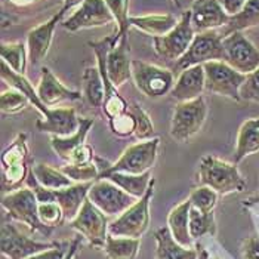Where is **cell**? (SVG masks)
<instances>
[{"label": "cell", "mask_w": 259, "mask_h": 259, "mask_svg": "<svg viewBox=\"0 0 259 259\" xmlns=\"http://www.w3.org/2000/svg\"><path fill=\"white\" fill-rule=\"evenodd\" d=\"M240 97L243 101L259 104V67L246 76L244 83L240 88Z\"/></svg>", "instance_id": "7bdbcfd3"}, {"label": "cell", "mask_w": 259, "mask_h": 259, "mask_svg": "<svg viewBox=\"0 0 259 259\" xmlns=\"http://www.w3.org/2000/svg\"><path fill=\"white\" fill-rule=\"evenodd\" d=\"M31 172L40 185L49 190H62L73 185V181L70 180L61 169H54L49 164L37 163L31 166Z\"/></svg>", "instance_id": "d6a6232c"}, {"label": "cell", "mask_w": 259, "mask_h": 259, "mask_svg": "<svg viewBox=\"0 0 259 259\" xmlns=\"http://www.w3.org/2000/svg\"><path fill=\"white\" fill-rule=\"evenodd\" d=\"M207 117V104L203 97L178 102L170 121V137L178 142H188L201 131Z\"/></svg>", "instance_id": "ba28073f"}, {"label": "cell", "mask_w": 259, "mask_h": 259, "mask_svg": "<svg viewBox=\"0 0 259 259\" xmlns=\"http://www.w3.org/2000/svg\"><path fill=\"white\" fill-rule=\"evenodd\" d=\"M94 182H81V184H73L71 187L55 190L57 203L61 206L64 212V220L73 221L79 215L80 209L83 207L84 201L88 199L89 190Z\"/></svg>", "instance_id": "cb8c5ba5"}, {"label": "cell", "mask_w": 259, "mask_h": 259, "mask_svg": "<svg viewBox=\"0 0 259 259\" xmlns=\"http://www.w3.org/2000/svg\"><path fill=\"white\" fill-rule=\"evenodd\" d=\"M39 218L49 228H55L65 221L64 220V212L57 201L39 203Z\"/></svg>", "instance_id": "b9f144b4"}, {"label": "cell", "mask_w": 259, "mask_h": 259, "mask_svg": "<svg viewBox=\"0 0 259 259\" xmlns=\"http://www.w3.org/2000/svg\"><path fill=\"white\" fill-rule=\"evenodd\" d=\"M58 243H43L37 240L30 239L22 234L20 230L11 224H2V237H0V247L2 255L8 259H27L43 250L55 247Z\"/></svg>", "instance_id": "e0dca14e"}, {"label": "cell", "mask_w": 259, "mask_h": 259, "mask_svg": "<svg viewBox=\"0 0 259 259\" xmlns=\"http://www.w3.org/2000/svg\"><path fill=\"white\" fill-rule=\"evenodd\" d=\"M241 259H259V239L256 236L246 237L240 247Z\"/></svg>", "instance_id": "ee69618b"}, {"label": "cell", "mask_w": 259, "mask_h": 259, "mask_svg": "<svg viewBox=\"0 0 259 259\" xmlns=\"http://www.w3.org/2000/svg\"><path fill=\"white\" fill-rule=\"evenodd\" d=\"M9 2L14 3V5H17V6H28V5L34 3L36 0H9Z\"/></svg>", "instance_id": "681fc988"}, {"label": "cell", "mask_w": 259, "mask_h": 259, "mask_svg": "<svg viewBox=\"0 0 259 259\" xmlns=\"http://www.w3.org/2000/svg\"><path fill=\"white\" fill-rule=\"evenodd\" d=\"M157 243L156 259H199V250L185 247L174 239L169 227H161L154 231Z\"/></svg>", "instance_id": "d4e9b609"}, {"label": "cell", "mask_w": 259, "mask_h": 259, "mask_svg": "<svg viewBox=\"0 0 259 259\" xmlns=\"http://www.w3.org/2000/svg\"><path fill=\"white\" fill-rule=\"evenodd\" d=\"M110 129H111V134L119 138H129L135 135V131H137L135 117L127 110L126 113L110 119Z\"/></svg>", "instance_id": "60d3db41"}, {"label": "cell", "mask_w": 259, "mask_h": 259, "mask_svg": "<svg viewBox=\"0 0 259 259\" xmlns=\"http://www.w3.org/2000/svg\"><path fill=\"white\" fill-rule=\"evenodd\" d=\"M30 100L27 98V95H24L18 89H9L2 92L0 95V108L5 114H17L22 111Z\"/></svg>", "instance_id": "ab89813d"}, {"label": "cell", "mask_w": 259, "mask_h": 259, "mask_svg": "<svg viewBox=\"0 0 259 259\" xmlns=\"http://www.w3.org/2000/svg\"><path fill=\"white\" fill-rule=\"evenodd\" d=\"M2 79L12 88L21 91L30 102L37 108L43 119L36 121L37 131L43 134H51L52 137H70L73 135L80 124L74 108H48L46 104L40 101L37 91L22 74L15 73L6 62L2 61Z\"/></svg>", "instance_id": "6da1fadb"}, {"label": "cell", "mask_w": 259, "mask_h": 259, "mask_svg": "<svg viewBox=\"0 0 259 259\" xmlns=\"http://www.w3.org/2000/svg\"><path fill=\"white\" fill-rule=\"evenodd\" d=\"M190 234L193 240H197L206 234L217 236V222L213 212H200L191 206L190 210Z\"/></svg>", "instance_id": "e575fe53"}, {"label": "cell", "mask_w": 259, "mask_h": 259, "mask_svg": "<svg viewBox=\"0 0 259 259\" xmlns=\"http://www.w3.org/2000/svg\"><path fill=\"white\" fill-rule=\"evenodd\" d=\"M172 2H174V3H175V5H177L178 8H181V2H180V0H172Z\"/></svg>", "instance_id": "816d5d0a"}, {"label": "cell", "mask_w": 259, "mask_h": 259, "mask_svg": "<svg viewBox=\"0 0 259 259\" xmlns=\"http://www.w3.org/2000/svg\"><path fill=\"white\" fill-rule=\"evenodd\" d=\"M175 73L141 60L132 61V79L137 89L148 98H161L172 92Z\"/></svg>", "instance_id": "30bf717a"}, {"label": "cell", "mask_w": 259, "mask_h": 259, "mask_svg": "<svg viewBox=\"0 0 259 259\" xmlns=\"http://www.w3.org/2000/svg\"><path fill=\"white\" fill-rule=\"evenodd\" d=\"M2 207L8 212L9 218L22 222L33 233L51 234L52 228L46 227L39 218V201L31 188H20L2 197Z\"/></svg>", "instance_id": "5b68a950"}, {"label": "cell", "mask_w": 259, "mask_h": 259, "mask_svg": "<svg viewBox=\"0 0 259 259\" xmlns=\"http://www.w3.org/2000/svg\"><path fill=\"white\" fill-rule=\"evenodd\" d=\"M80 243H81V237H80V234H79V237H76V239L71 241L70 249H68V252H67V255H65V258L64 259H74L76 253H77V250H79Z\"/></svg>", "instance_id": "7dc6e473"}, {"label": "cell", "mask_w": 259, "mask_h": 259, "mask_svg": "<svg viewBox=\"0 0 259 259\" xmlns=\"http://www.w3.org/2000/svg\"><path fill=\"white\" fill-rule=\"evenodd\" d=\"M83 81V100L86 104L95 110L102 108L104 98H105V88H104V80L101 76V71L98 67H86L81 76Z\"/></svg>", "instance_id": "4dcf8cb0"}, {"label": "cell", "mask_w": 259, "mask_h": 259, "mask_svg": "<svg viewBox=\"0 0 259 259\" xmlns=\"http://www.w3.org/2000/svg\"><path fill=\"white\" fill-rule=\"evenodd\" d=\"M98 180H110L111 182H114L116 185H119L121 190H124L127 194H131L132 197L140 200L148 191V188H150V185L153 182V175H151L150 170L145 172V174H141V175L113 172V174L102 175Z\"/></svg>", "instance_id": "f1b7e54d"}, {"label": "cell", "mask_w": 259, "mask_h": 259, "mask_svg": "<svg viewBox=\"0 0 259 259\" xmlns=\"http://www.w3.org/2000/svg\"><path fill=\"white\" fill-rule=\"evenodd\" d=\"M210 61H225L222 36L218 30H210L206 33L196 34V37L190 45L188 51L184 54V57L174 64L172 71L175 74H180L190 67L204 65Z\"/></svg>", "instance_id": "8992f818"}, {"label": "cell", "mask_w": 259, "mask_h": 259, "mask_svg": "<svg viewBox=\"0 0 259 259\" xmlns=\"http://www.w3.org/2000/svg\"><path fill=\"white\" fill-rule=\"evenodd\" d=\"M225 51V62L241 74H250L259 67V49L244 36L236 31L222 39Z\"/></svg>", "instance_id": "2e32d148"}, {"label": "cell", "mask_w": 259, "mask_h": 259, "mask_svg": "<svg viewBox=\"0 0 259 259\" xmlns=\"http://www.w3.org/2000/svg\"><path fill=\"white\" fill-rule=\"evenodd\" d=\"M132 61L134 60H131L129 39L127 36H123L108 51L105 60L107 76L116 88H120L132 77Z\"/></svg>", "instance_id": "44dd1931"}, {"label": "cell", "mask_w": 259, "mask_h": 259, "mask_svg": "<svg viewBox=\"0 0 259 259\" xmlns=\"http://www.w3.org/2000/svg\"><path fill=\"white\" fill-rule=\"evenodd\" d=\"M30 153L27 145V135L18 134L2 153V188L3 191H17L28 180Z\"/></svg>", "instance_id": "3957f363"}, {"label": "cell", "mask_w": 259, "mask_h": 259, "mask_svg": "<svg viewBox=\"0 0 259 259\" xmlns=\"http://www.w3.org/2000/svg\"><path fill=\"white\" fill-rule=\"evenodd\" d=\"M94 126V119L80 117L79 129L70 137H52V150L65 164H86L94 160V148L86 144V137Z\"/></svg>", "instance_id": "9c48e42d"}, {"label": "cell", "mask_w": 259, "mask_h": 259, "mask_svg": "<svg viewBox=\"0 0 259 259\" xmlns=\"http://www.w3.org/2000/svg\"><path fill=\"white\" fill-rule=\"evenodd\" d=\"M64 17V12L60 11L57 15H54L51 20L34 27L33 30L28 31L27 34V49H28V61L33 67H37L45 57L48 55L52 40H54V33L57 25L61 22V18Z\"/></svg>", "instance_id": "ffe728a7"}, {"label": "cell", "mask_w": 259, "mask_h": 259, "mask_svg": "<svg viewBox=\"0 0 259 259\" xmlns=\"http://www.w3.org/2000/svg\"><path fill=\"white\" fill-rule=\"evenodd\" d=\"M61 170L76 184L81 182H95L100 178V169L98 166L91 161L86 164H65L61 167Z\"/></svg>", "instance_id": "8d00e7d4"}, {"label": "cell", "mask_w": 259, "mask_h": 259, "mask_svg": "<svg viewBox=\"0 0 259 259\" xmlns=\"http://www.w3.org/2000/svg\"><path fill=\"white\" fill-rule=\"evenodd\" d=\"M206 74V91L240 102V88L246 80V74L234 70L225 61H210L203 65Z\"/></svg>", "instance_id": "7c38bea8"}, {"label": "cell", "mask_w": 259, "mask_h": 259, "mask_svg": "<svg viewBox=\"0 0 259 259\" xmlns=\"http://www.w3.org/2000/svg\"><path fill=\"white\" fill-rule=\"evenodd\" d=\"M159 138L141 141L127 147L120 156V159L116 163L110 164L107 169H104L100 177L113 172H123L131 175H141L148 172L156 164L159 156Z\"/></svg>", "instance_id": "52a82bcc"}, {"label": "cell", "mask_w": 259, "mask_h": 259, "mask_svg": "<svg viewBox=\"0 0 259 259\" xmlns=\"http://www.w3.org/2000/svg\"><path fill=\"white\" fill-rule=\"evenodd\" d=\"M108 225L110 222L107 215L101 212L89 199H86L79 215L70 221V228L77 231L95 249H104L108 237Z\"/></svg>", "instance_id": "4fadbf2b"}, {"label": "cell", "mask_w": 259, "mask_h": 259, "mask_svg": "<svg viewBox=\"0 0 259 259\" xmlns=\"http://www.w3.org/2000/svg\"><path fill=\"white\" fill-rule=\"evenodd\" d=\"M154 184L153 180L148 191L144 197L137 200L126 212H123L108 225V234L114 237H131L141 239L148 227H150V203L154 196Z\"/></svg>", "instance_id": "277c9868"}, {"label": "cell", "mask_w": 259, "mask_h": 259, "mask_svg": "<svg viewBox=\"0 0 259 259\" xmlns=\"http://www.w3.org/2000/svg\"><path fill=\"white\" fill-rule=\"evenodd\" d=\"M114 36H108L105 39L100 40V41H89V46L92 48L95 57H97V62H98V68L101 71V76L104 80V88H105V98H104V104H102V110L104 114L108 119H113L116 116H120L123 113L127 111L129 104L120 95L119 89L110 81L108 76H107V67H105V60H107V54L108 51L114 46Z\"/></svg>", "instance_id": "5bb4252c"}, {"label": "cell", "mask_w": 259, "mask_h": 259, "mask_svg": "<svg viewBox=\"0 0 259 259\" xmlns=\"http://www.w3.org/2000/svg\"><path fill=\"white\" fill-rule=\"evenodd\" d=\"M83 2H84V0H64V5H62V9H61V11L65 14L68 9H71V8H74V6H77V5L80 6Z\"/></svg>", "instance_id": "c3c4849f"}, {"label": "cell", "mask_w": 259, "mask_h": 259, "mask_svg": "<svg viewBox=\"0 0 259 259\" xmlns=\"http://www.w3.org/2000/svg\"><path fill=\"white\" fill-rule=\"evenodd\" d=\"M111 22H116V20L104 0H84L79 8L62 22V27L70 33H76L86 28L104 27Z\"/></svg>", "instance_id": "ac0fdd59"}, {"label": "cell", "mask_w": 259, "mask_h": 259, "mask_svg": "<svg viewBox=\"0 0 259 259\" xmlns=\"http://www.w3.org/2000/svg\"><path fill=\"white\" fill-rule=\"evenodd\" d=\"M221 3V6L225 9V12L233 17L236 14H239L240 11L243 9V6L246 5L247 0H218Z\"/></svg>", "instance_id": "bcb514c9"}, {"label": "cell", "mask_w": 259, "mask_h": 259, "mask_svg": "<svg viewBox=\"0 0 259 259\" xmlns=\"http://www.w3.org/2000/svg\"><path fill=\"white\" fill-rule=\"evenodd\" d=\"M218 196L220 194L213 191L212 188L206 185H199L190 193L188 200L191 201V206L199 209L200 212H213L218 203Z\"/></svg>", "instance_id": "74e56055"}, {"label": "cell", "mask_w": 259, "mask_h": 259, "mask_svg": "<svg viewBox=\"0 0 259 259\" xmlns=\"http://www.w3.org/2000/svg\"><path fill=\"white\" fill-rule=\"evenodd\" d=\"M206 89V74L203 65H194L180 73L172 89V98L178 102L193 101L201 97Z\"/></svg>", "instance_id": "603a6c76"}, {"label": "cell", "mask_w": 259, "mask_h": 259, "mask_svg": "<svg viewBox=\"0 0 259 259\" xmlns=\"http://www.w3.org/2000/svg\"><path fill=\"white\" fill-rule=\"evenodd\" d=\"M259 25V0H247L246 5L243 6V9L239 14L233 15L228 24L220 28V34L224 37H227L231 33L236 31H244L253 27Z\"/></svg>", "instance_id": "f546056e"}, {"label": "cell", "mask_w": 259, "mask_h": 259, "mask_svg": "<svg viewBox=\"0 0 259 259\" xmlns=\"http://www.w3.org/2000/svg\"><path fill=\"white\" fill-rule=\"evenodd\" d=\"M108 6L110 12L113 14L117 31L114 34V43H117L123 36H127L131 28V17H129V0H104Z\"/></svg>", "instance_id": "d590c367"}, {"label": "cell", "mask_w": 259, "mask_h": 259, "mask_svg": "<svg viewBox=\"0 0 259 259\" xmlns=\"http://www.w3.org/2000/svg\"><path fill=\"white\" fill-rule=\"evenodd\" d=\"M141 247V239L131 237H107L104 252L108 259H135Z\"/></svg>", "instance_id": "1f68e13d"}, {"label": "cell", "mask_w": 259, "mask_h": 259, "mask_svg": "<svg viewBox=\"0 0 259 259\" xmlns=\"http://www.w3.org/2000/svg\"><path fill=\"white\" fill-rule=\"evenodd\" d=\"M196 37V31L191 24V12H182L177 27L164 36L153 37V46L160 58L167 62H177L188 51Z\"/></svg>", "instance_id": "8fae6325"}, {"label": "cell", "mask_w": 259, "mask_h": 259, "mask_svg": "<svg viewBox=\"0 0 259 259\" xmlns=\"http://www.w3.org/2000/svg\"><path fill=\"white\" fill-rule=\"evenodd\" d=\"M259 151V117L246 120L240 126L237 141H236V151H234V163L252 156Z\"/></svg>", "instance_id": "484cf974"}, {"label": "cell", "mask_w": 259, "mask_h": 259, "mask_svg": "<svg viewBox=\"0 0 259 259\" xmlns=\"http://www.w3.org/2000/svg\"><path fill=\"white\" fill-rule=\"evenodd\" d=\"M68 249H70L68 243H58L55 247L43 250V252L36 253V255H33V256L27 259H64L67 252H68Z\"/></svg>", "instance_id": "f6af8a7d"}, {"label": "cell", "mask_w": 259, "mask_h": 259, "mask_svg": "<svg viewBox=\"0 0 259 259\" xmlns=\"http://www.w3.org/2000/svg\"><path fill=\"white\" fill-rule=\"evenodd\" d=\"M199 259H210V256H209V253H207V250H206V249H200Z\"/></svg>", "instance_id": "f907efd6"}, {"label": "cell", "mask_w": 259, "mask_h": 259, "mask_svg": "<svg viewBox=\"0 0 259 259\" xmlns=\"http://www.w3.org/2000/svg\"><path fill=\"white\" fill-rule=\"evenodd\" d=\"M127 110L135 117V123H137L135 137L140 141L151 140L153 135H154V124H153V121L150 119V116L145 113V110L141 107V104L132 102Z\"/></svg>", "instance_id": "f35d334b"}, {"label": "cell", "mask_w": 259, "mask_h": 259, "mask_svg": "<svg viewBox=\"0 0 259 259\" xmlns=\"http://www.w3.org/2000/svg\"><path fill=\"white\" fill-rule=\"evenodd\" d=\"M88 199L107 217L116 218L123 212H126L137 201L135 197L127 194L124 190H121L119 185H116L110 180L95 181L89 190Z\"/></svg>", "instance_id": "9a60e30c"}, {"label": "cell", "mask_w": 259, "mask_h": 259, "mask_svg": "<svg viewBox=\"0 0 259 259\" xmlns=\"http://www.w3.org/2000/svg\"><path fill=\"white\" fill-rule=\"evenodd\" d=\"M37 95H39L40 101L43 104H46L48 107H55L61 102H70V101H77L80 100L83 95L68 89L67 86H64L60 80L57 79V76L51 71V68L43 67L41 73H40V81L37 86Z\"/></svg>", "instance_id": "7402d4cb"}, {"label": "cell", "mask_w": 259, "mask_h": 259, "mask_svg": "<svg viewBox=\"0 0 259 259\" xmlns=\"http://www.w3.org/2000/svg\"><path fill=\"white\" fill-rule=\"evenodd\" d=\"M2 61L6 62L15 73L25 74L27 70V60H28V49L22 41L15 43H2L0 46Z\"/></svg>", "instance_id": "836d02e7"}, {"label": "cell", "mask_w": 259, "mask_h": 259, "mask_svg": "<svg viewBox=\"0 0 259 259\" xmlns=\"http://www.w3.org/2000/svg\"><path fill=\"white\" fill-rule=\"evenodd\" d=\"M190 12L196 34L210 30H220L227 25L231 18L218 0H194Z\"/></svg>", "instance_id": "d6986e66"}, {"label": "cell", "mask_w": 259, "mask_h": 259, "mask_svg": "<svg viewBox=\"0 0 259 259\" xmlns=\"http://www.w3.org/2000/svg\"><path fill=\"white\" fill-rule=\"evenodd\" d=\"M190 210L191 201L187 199L175 206L167 217V227L174 239L185 247H191L193 244V237L190 234Z\"/></svg>", "instance_id": "4316f807"}, {"label": "cell", "mask_w": 259, "mask_h": 259, "mask_svg": "<svg viewBox=\"0 0 259 259\" xmlns=\"http://www.w3.org/2000/svg\"><path fill=\"white\" fill-rule=\"evenodd\" d=\"M199 185H206L220 196H227L244 191L246 180L236 163H228L209 154L200 160Z\"/></svg>", "instance_id": "7a4b0ae2"}, {"label": "cell", "mask_w": 259, "mask_h": 259, "mask_svg": "<svg viewBox=\"0 0 259 259\" xmlns=\"http://www.w3.org/2000/svg\"><path fill=\"white\" fill-rule=\"evenodd\" d=\"M180 20L174 14H151L144 17H131V27H135L142 33L160 37L172 31Z\"/></svg>", "instance_id": "83f0119b"}, {"label": "cell", "mask_w": 259, "mask_h": 259, "mask_svg": "<svg viewBox=\"0 0 259 259\" xmlns=\"http://www.w3.org/2000/svg\"><path fill=\"white\" fill-rule=\"evenodd\" d=\"M247 204H258L259 206V197L256 199V201H250V203H247Z\"/></svg>", "instance_id": "f5cc1de1"}]
</instances>
